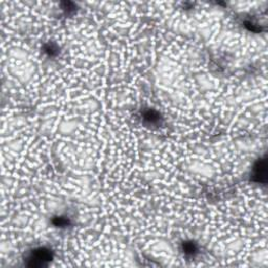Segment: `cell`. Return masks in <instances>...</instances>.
Masks as SVG:
<instances>
[{"label": "cell", "mask_w": 268, "mask_h": 268, "mask_svg": "<svg viewBox=\"0 0 268 268\" xmlns=\"http://www.w3.org/2000/svg\"><path fill=\"white\" fill-rule=\"evenodd\" d=\"M52 259L51 253L49 250H46L44 248H39L31 253L29 256V266L31 267H41L44 266L47 262H50Z\"/></svg>", "instance_id": "6da1fadb"}]
</instances>
